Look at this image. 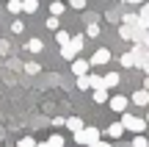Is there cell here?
I'll list each match as a JSON object with an SVG mask.
<instances>
[{
  "label": "cell",
  "instance_id": "obj_1",
  "mask_svg": "<svg viewBox=\"0 0 149 147\" xmlns=\"http://www.w3.org/2000/svg\"><path fill=\"white\" fill-rule=\"evenodd\" d=\"M74 142H77V147H91L94 142H100V131L97 128H83V131L74 133Z\"/></svg>",
  "mask_w": 149,
  "mask_h": 147
},
{
  "label": "cell",
  "instance_id": "obj_2",
  "mask_svg": "<svg viewBox=\"0 0 149 147\" xmlns=\"http://www.w3.org/2000/svg\"><path fill=\"white\" fill-rule=\"evenodd\" d=\"M122 128L130 131V133H144L146 131V122L141 120V117H135V114H122Z\"/></svg>",
  "mask_w": 149,
  "mask_h": 147
},
{
  "label": "cell",
  "instance_id": "obj_3",
  "mask_svg": "<svg viewBox=\"0 0 149 147\" xmlns=\"http://www.w3.org/2000/svg\"><path fill=\"white\" fill-rule=\"evenodd\" d=\"M108 61H111V50H105V47H97V53L91 56L88 67H102V64H108Z\"/></svg>",
  "mask_w": 149,
  "mask_h": 147
},
{
  "label": "cell",
  "instance_id": "obj_4",
  "mask_svg": "<svg viewBox=\"0 0 149 147\" xmlns=\"http://www.w3.org/2000/svg\"><path fill=\"white\" fill-rule=\"evenodd\" d=\"M108 106H111V111H127V106H130V100L124 97V94H116V97H108Z\"/></svg>",
  "mask_w": 149,
  "mask_h": 147
},
{
  "label": "cell",
  "instance_id": "obj_5",
  "mask_svg": "<svg viewBox=\"0 0 149 147\" xmlns=\"http://www.w3.org/2000/svg\"><path fill=\"white\" fill-rule=\"evenodd\" d=\"M72 72L74 75H88V61H83V58H72Z\"/></svg>",
  "mask_w": 149,
  "mask_h": 147
},
{
  "label": "cell",
  "instance_id": "obj_6",
  "mask_svg": "<svg viewBox=\"0 0 149 147\" xmlns=\"http://www.w3.org/2000/svg\"><path fill=\"white\" fill-rule=\"evenodd\" d=\"M119 83H122V78H119V72H108V75L102 78V86H105V89H116Z\"/></svg>",
  "mask_w": 149,
  "mask_h": 147
},
{
  "label": "cell",
  "instance_id": "obj_7",
  "mask_svg": "<svg viewBox=\"0 0 149 147\" xmlns=\"http://www.w3.org/2000/svg\"><path fill=\"white\" fill-rule=\"evenodd\" d=\"M77 53H80V50L74 47L72 42H66V44H61V56H64L66 61H72V58H77Z\"/></svg>",
  "mask_w": 149,
  "mask_h": 147
},
{
  "label": "cell",
  "instance_id": "obj_8",
  "mask_svg": "<svg viewBox=\"0 0 149 147\" xmlns=\"http://www.w3.org/2000/svg\"><path fill=\"white\" fill-rule=\"evenodd\" d=\"M64 125L69 128L72 133H77V131H83V128H86V125H83V120H80V117H69V120H64Z\"/></svg>",
  "mask_w": 149,
  "mask_h": 147
},
{
  "label": "cell",
  "instance_id": "obj_9",
  "mask_svg": "<svg viewBox=\"0 0 149 147\" xmlns=\"http://www.w3.org/2000/svg\"><path fill=\"white\" fill-rule=\"evenodd\" d=\"M133 103L135 106H149V92L146 89H138V92L133 94Z\"/></svg>",
  "mask_w": 149,
  "mask_h": 147
},
{
  "label": "cell",
  "instance_id": "obj_10",
  "mask_svg": "<svg viewBox=\"0 0 149 147\" xmlns=\"http://www.w3.org/2000/svg\"><path fill=\"white\" fill-rule=\"evenodd\" d=\"M124 133H127V131L122 128V122H113V125L108 128V136H111V139H122Z\"/></svg>",
  "mask_w": 149,
  "mask_h": 147
},
{
  "label": "cell",
  "instance_id": "obj_11",
  "mask_svg": "<svg viewBox=\"0 0 149 147\" xmlns=\"http://www.w3.org/2000/svg\"><path fill=\"white\" fill-rule=\"evenodd\" d=\"M25 50H28V53H42V50H44V42H42V39H31V42L25 44Z\"/></svg>",
  "mask_w": 149,
  "mask_h": 147
},
{
  "label": "cell",
  "instance_id": "obj_12",
  "mask_svg": "<svg viewBox=\"0 0 149 147\" xmlns=\"http://www.w3.org/2000/svg\"><path fill=\"white\" fill-rule=\"evenodd\" d=\"M64 8H66V6L61 3V0H53V3H50V17H61Z\"/></svg>",
  "mask_w": 149,
  "mask_h": 147
},
{
  "label": "cell",
  "instance_id": "obj_13",
  "mask_svg": "<svg viewBox=\"0 0 149 147\" xmlns=\"http://www.w3.org/2000/svg\"><path fill=\"white\" fill-rule=\"evenodd\" d=\"M39 8V0H22V11H28V14H36Z\"/></svg>",
  "mask_w": 149,
  "mask_h": 147
},
{
  "label": "cell",
  "instance_id": "obj_14",
  "mask_svg": "<svg viewBox=\"0 0 149 147\" xmlns=\"http://www.w3.org/2000/svg\"><path fill=\"white\" fill-rule=\"evenodd\" d=\"M94 103H108V89H94Z\"/></svg>",
  "mask_w": 149,
  "mask_h": 147
},
{
  "label": "cell",
  "instance_id": "obj_15",
  "mask_svg": "<svg viewBox=\"0 0 149 147\" xmlns=\"http://www.w3.org/2000/svg\"><path fill=\"white\" fill-rule=\"evenodd\" d=\"M47 144H50V147H64V136H61V133H50Z\"/></svg>",
  "mask_w": 149,
  "mask_h": 147
},
{
  "label": "cell",
  "instance_id": "obj_16",
  "mask_svg": "<svg viewBox=\"0 0 149 147\" xmlns=\"http://www.w3.org/2000/svg\"><path fill=\"white\" fill-rule=\"evenodd\" d=\"M133 147H149V139H146V133H138V136L133 139Z\"/></svg>",
  "mask_w": 149,
  "mask_h": 147
},
{
  "label": "cell",
  "instance_id": "obj_17",
  "mask_svg": "<svg viewBox=\"0 0 149 147\" xmlns=\"http://www.w3.org/2000/svg\"><path fill=\"white\" fill-rule=\"evenodd\" d=\"M39 70H42V64H36V61H28V64H25V72H28V75H36Z\"/></svg>",
  "mask_w": 149,
  "mask_h": 147
},
{
  "label": "cell",
  "instance_id": "obj_18",
  "mask_svg": "<svg viewBox=\"0 0 149 147\" xmlns=\"http://www.w3.org/2000/svg\"><path fill=\"white\" fill-rule=\"evenodd\" d=\"M8 11L11 14H19L22 11V0H8Z\"/></svg>",
  "mask_w": 149,
  "mask_h": 147
},
{
  "label": "cell",
  "instance_id": "obj_19",
  "mask_svg": "<svg viewBox=\"0 0 149 147\" xmlns=\"http://www.w3.org/2000/svg\"><path fill=\"white\" fill-rule=\"evenodd\" d=\"M135 64V53H124L122 56V67H133Z\"/></svg>",
  "mask_w": 149,
  "mask_h": 147
},
{
  "label": "cell",
  "instance_id": "obj_20",
  "mask_svg": "<svg viewBox=\"0 0 149 147\" xmlns=\"http://www.w3.org/2000/svg\"><path fill=\"white\" fill-rule=\"evenodd\" d=\"M86 36H100V25H97V22H88V28H86Z\"/></svg>",
  "mask_w": 149,
  "mask_h": 147
},
{
  "label": "cell",
  "instance_id": "obj_21",
  "mask_svg": "<svg viewBox=\"0 0 149 147\" xmlns=\"http://www.w3.org/2000/svg\"><path fill=\"white\" fill-rule=\"evenodd\" d=\"M55 42H58V44H66V42H69V33H66V31H55Z\"/></svg>",
  "mask_w": 149,
  "mask_h": 147
},
{
  "label": "cell",
  "instance_id": "obj_22",
  "mask_svg": "<svg viewBox=\"0 0 149 147\" xmlns=\"http://www.w3.org/2000/svg\"><path fill=\"white\" fill-rule=\"evenodd\" d=\"M88 81H91V89H105V86H102V78H100V75H88Z\"/></svg>",
  "mask_w": 149,
  "mask_h": 147
},
{
  "label": "cell",
  "instance_id": "obj_23",
  "mask_svg": "<svg viewBox=\"0 0 149 147\" xmlns=\"http://www.w3.org/2000/svg\"><path fill=\"white\" fill-rule=\"evenodd\" d=\"M77 89H91V81H88V75H80V78H77Z\"/></svg>",
  "mask_w": 149,
  "mask_h": 147
},
{
  "label": "cell",
  "instance_id": "obj_24",
  "mask_svg": "<svg viewBox=\"0 0 149 147\" xmlns=\"http://www.w3.org/2000/svg\"><path fill=\"white\" fill-rule=\"evenodd\" d=\"M19 147H36V139H33V136H22L19 139Z\"/></svg>",
  "mask_w": 149,
  "mask_h": 147
},
{
  "label": "cell",
  "instance_id": "obj_25",
  "mask_svg": "<svg viewBox=\"0 0 149 147\" xmlns=\"http://www.w3.org/2000/svg\"><path fill=\"white\" fill-rule=\"evenodd\" d=\"M122 20H124V25H141V22H138V17H135V14H124Z\"/></svg>",
  "mask_w": 149,
  "mask_h": 147
},
{
  "label": "cell",
  "instance_id": "obj_26",
  "mask_svg": "<svg viewBox=\"0 0 149 147\" xmlns=\"http://www.w3.org/2000/svg\"><path fill=\"white\" fill-rule=\"evenodd\" d=\"M44 25H47L50 31H58V25H61V22H58V17H50V20L44 22Z\"/></svg>",
  "mask_w": 149,
  "mask_h": 147
},
{
  "label": "cell",
  "instance_id": "obj_27",
  "mask_svg": "<svg viewBox=\"0 0 149 147\" xmlns=\"http://www.w3.org/2000/svg\"><path fill=\"white\" fill-rule=\"evenodd\" d=\"M11 31H14V33H22V31H25V25H22L19 20H14V22H11Z\"/></svg>",
  "mask_w": 149,
  "mask_h": 147
},
{
  "label": "cell",
  "instance_id": "obj_28",
  "mask_svg": "<svg viewBox=\"0 0 149 147\" xmlns=\"http://www.w3.org/2000/svg\"><path fill=\"white\" fill-rule=\"evenodd\" d=\"M138 17H144V20H149V3H141V14Z\"/></svg>",
  "mask_w": 149,
  "mask_h": 147
},
{
  "label": "cell",
  "instance_id": "obj_29",
  "mask_svg": "<svg viewBox=\"0 0 149 147\" xmlns=\"http://www.w3.org/2000/svg\"><path fill=\"white\" fill-rule=\"evenodd\" d=\"M72 8H86V0H69Z\"/></svg>",
  "mask_w": 149,
  "mask_h": 147
},
{
  "label": "cell",
  "instance_id": "obj_30",
  "mask_svg": "<svg viewBox=\"0 0 149 147\" xmlns=\"http://www.w3.org/2000/svg\"><path fill=\"white\" fill-rule=\"evenodd\" d=\"M91 147H113V144H108V142H102V139H100V142H94Z\"/></svg>",
  "mask_w": 149,
  "mask_h": 147
},
{
  "label": "cell",
  "instance_id": "obj_31",
  "mask_svg": "<svg viewBox=\"0 0 149 147\" xmlns=\"http://www.w3.org/2000/svg\"><path fill=\"white\" fill-rule=\"evenodd\" d=\"M122 3H130V6H138V3H144V0H122Z\"/></svg>",
  "mask_w": 149,
  "mask_h": 147
},
{
  "label": "cell",
  "instance_id": "obj_32",
  "mask_svg": "<svg viewBox=\"0 0 149 147\" xmlns=\"http://www.w3.org/2000/svg\"><path fill=\"white\" fill-rule=\"evenodd\" d=\"M36 147H50V144H47V142H42V144H39V142H36Z\"/></svg>",
  "mask_w": 149,
  "mask_h": 147
},
{
  "label": "cell",
  "instance_id": "obj_33",
  "mask_svg": "<svg viewBox=\"0 0 149 147\" xmlns=\"http://www.w3.org/2000/svg\"><path fill=\"white\" fill-rule=\"evenodd\" d=\"M144 86H146V89H149V78H146V83H144Z\"/></svg>",
  "mask_w": 149,
  "mask_h": 147
},
{
  "label": "cell",
  "instance_id": "obj_34",
  "mask_svg": "<svg viewBox=\"0 0 149 147\" xmlns=\"http://www.w3.org/2000/svg\"><path fill=\"white\" fill-rule=\"evenodd\" d=\"M144 44H149V36H146V39H144Z\"/></svg>",
  "mask_w": 149,
  "mask_h": 147
},
{
  "label": "cell",
  "instance_id": "obj_35",
  "mask_svg": "<svg viewBox=\"0 0 149 147\" xmlns=\"http://www.w3.org/2000/svg\"><path fill=\"white\" fill-rule=\"evenodd\" d=\"M146 125H149V114H146Z\"/></svg>",
  "mask_w": 149,
  "mask_h": 147
},
{
  "label": "cell",
  "instance_id": "obj_36",
  "mask_svg": "<svg viewBox=\"0 0 149 147\" xmlns=\"http://www.w3.org/2000/svg\"><path fill=\"white\" fill-rule=\"evenodd\" d=\"M146 139H149V133H146Z\"/></svg>",
  "mask_w": 149,
  "mask_h": 147
}]
</instances>
